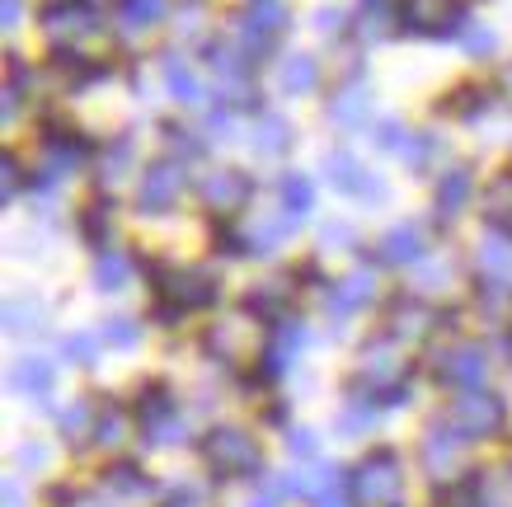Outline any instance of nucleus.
Listing matches in <instances>:
<instances>
[{"instance_id": "48", "label": "nucleus", "mask_w": 512, "mask_h": 507, "mask_svg": "<svg viewBox=\"0 0 512 507\" xmlns=\"http://www.w3.org/2000/svg\"><path fill=\"white\" fill-rule=\"evenodd\" d=\"M372 137H376V146H381V151H404V146H409V137H404V127L395 123V118L376 123V127H372Z\"/></svg>"}, {"instance_id": "42", "label": "nucleus", "mask_w": 512, "mask_h": 507, "mask_svg": "<svg viewBox=\"0 0 512 507\" xmlns=\"http://www.w3.org/2000/svg\"><path fill=\"white\" fill-rule=\"evenodd\" d=\"M99 329H104V334H99V338H104L109 348H123V353H127V348H137V343H141V324L132 320V315H109V320L99 324Z\"/></svg>"}, {"instance_id": "15", "label": "nucleus", "mask_w": 512, "mask_h": 507, "mask_svg": "<svg viewBox=\"0 0 512 507\" xmlns=\"http://www.w3.org/2000/svg\"><path fill=\"white\" fill-rule=\"evenodd\" d=\"M376 259L395 263V268H414L419 259H428V231H423L419 221H400V226H390V231L376 240Z\"/></svg>"}, {"instance_id": "22", "label": "nucleus", "mask_w": 512, "mask_h": 507, "mask_svg": "<svg viewBox=\"0 0 512 507\" xmlns=\"http://www.w3.org/2000/svg\"><path fill=\"white\" fill-rule=\"evenodd\" d=\"M451 277H456V263H451V254H428V259L414 263V277H409V296H419V301H433V296L451 292Z\"/></svg>"}, {"instance_id": "13", "label": "nucleus", "mask_w": 512, "mask_h": 507, "mask_svg": "<svg viewBox=\"0 0 512 507\" xmlns=\"http://www.w3.org/2000/svg\"><path fill=\"white\" fill-rule=\"evenodd\" d=\"M325 179L339 188V193H348V198H362L367 207L386 202V184H381V174H372V169L362 165L357 155H348V151H329L325 155Z\"/></svg>"}, {"instance_id": "19", "label": "nucleus", "mask_w": 512, "mask_h": 507, "mask_svg": "<svg viewBox=\"0 0 512 507\" xmlns=\"http://www.w3.org/2000/svg\"><path fill=\"white\" fill-rule=\"evenodd\" d=\"M475 268H480L484 282H508L512 287V235L489 226L475 245Z\"/></svg>"}, {"instance_id": "6", "label": "nucleus", "mask_w": 512, "mask_h": 507, "mask_svg": "<svg viewBox=\"0 0 512 507\" xmlns=\"http://www.w3.org/2000/svg\"><path fill=\"white\" fill-rule=\"evenodd\" d=\"M43 29H47V43L57 47V52L80 57V47L99 33V10H94L90 0H52L43 10Z\"/></svg>"}, {"instance_id": "36", "label": "nucleus", "mask_w": 512, "mask_h": 507, "mask_svg": "<svg viewBox=\"0 0 512 507\" xmlns=\"http://www.w3.org/2000/svg\"><path fill=\"white\" fill-rule=\"evenodd\" d=\"M484 221L512 235V174H498L484 193Z\"/></svg>"}, {"instance_id": "43", "label": "nucleus", "mask_w": 512, "mask_h": 507, "mask_svg": "<svg viewBox=\"0 0 512 507\" xmlns=\"http://www.w3.org/2000/svg\"><path fill=\"white\" fill-rule=\"evenodd\" d=\"M160 507H217L212 503V489H207V484H174L170 493H165V498H160Z\"/></svg>"}, {"instance_id": "37", "label": "nucleus", "mask_w": 512, "mask_h": 507, "mask_svg": "<svg viewBox=\"0 0 512 507\" xmlns=\"http://www.w3.org/2000/svg\"><path fill=\"white\" fill-rule=\"evenodd\" d=\"M447 38H456V47L470 52V57H489L498 47V33L489 29V24H480V19H456V29H451Z\"/></svg>"}, {"instance_id": "2", "label": "nucleus", "mask_w": 512, "mask_h": 507, "mask_svg": "<svg viewBox=\"0 0 512 507\" xmlns=\"http://www.w3.org/2000/svg\"><path fill=\"white\" fill-rule=\"evenodd\" d=\"M470 432H461L451 418H433L428 428H423V442H419V465L423 475L433 479L437 489H451V484H461L470 470Z\"/></svg>"}, {"instance_id": "14", "label": "nucleus", "mask_w": 512, "mask_h": 507, "mask_svg": "<svg viewBox=\"0 0 512 507\" xmlns=\"http://www.w3.org/2000/svg\"><path fill=\"white\" fill-rule=\"evenodd\" d=\"M249 193H254V184H249L240 169H217V174H207V179L198 184V198H202V207H207L212 216L245 212Z\"/></svg>"}, {"instance_id": "45", "label": "nucleus", "mask_w": 512, "mask_h": 507, "mask_svg": "<svg viewBox=\"0 0 512 507\" xmlns=\"http://www.w3.org/2000/svg\"><path fill=\"white\" fill-rule=\"evenodd\" d=\"M99 343H104V338H94V334H71L62 348H66V357H71V362H80V367H94V357H99Z\"/></svg>"}, {"instance_id": "1", "label": "nucleus", "mask_w": 512, "mask_h": 507, "mask_svg": "<svg viewBox=\"0 0 512 507\" xmlns=\"http://www.w3.org/2000/svg\"><path fill=\"white\" fill-rule=\"evenodd\" d=\"M348 489H353V507H404V493H409L404 456L395 451V446H376V451H367V456L353 465Z\"/></svg>"}, {"instance_id": "56", "label": "nucleus", "mask_w": 512, "mask_h": 507, "mask_svg": "<svg viewBox=\"0 0 512 507\" xmlns=\"http://www.w3.org/2000/svg\"><path fill=\"white\" fill-rule=\"evenodd\" d=\"M503 90H508V94H512V71H508V76H503Z\"/></svg>"}, {"instance_id": "24", "label": "nucleus", "mask_w": 512, "mask_h": 507, "mask_svg": "<svg viewBox=\"0 0 512 507\" xmlns=\"http://www.w3.org/2000/svg\"><path fill=\"white\" fill-rule=\"evenodd\" d=\"M165 15H170V0H118V10H113L123 38H141L146 29L165 24Z\"/></svg>"}, {"instance_id": "16", "label": "nucleus", "mask_w": 512, "mask_h": 507, "mask_svg": "<svg viewBox=\"0 0 512 507\" xmlns=\"http://www.w3.org/2000/svg\"><path fill=\"white\" fill-rule=\"evenodd\" d=\"M400 19H404V33H423V38L442 33L447 38L461 15H456V0H404Z\"/></svg>"}, {"instance_id": "38", "label": "nucleus", "mask_w": 512, "mask_h": 507, "mask_svg": "<svg viewBox=\"0 0 512 507\" xmlns=\"http://www.w3.org/2000/svg\"><path fill=\"white\" fill-rule=\"evenodd\" d=\"M278 198L287 212L296 216H306L315 207V184H311V174H282L278 179Z\"/></svg>"}, {"instance_id": "23", "label": "nucleus", "mask_w": 512, "mask_h": 507, "mask_svg": "<svg viewBox=\"0 0 512 507\" xmlns=\"http://www.w3.org/2000/svg\"><path fill=\"white\" fill-rule=\"evenodd\" d=\"M292 301H296V292H292V277H268V282H259V287L249 292V301H245V306L254 310L259 320L278 324V320H287V310H292Z\"/></svg>"}, {"instance_id": "49", "label": "nucleus", "mask_w": 512, "mask_h": 507, "mask_svg": "<svg viewBox=\"0 0 512 507\" xmlns=\"http://www.w3.org/2000/svg\"><path fill=\"white\" fill-rule=\"evenodd\" d=\"M19 193H24V169H19V160H5V169H0V202H15Z\"/></svg>"}, {"instance_id": "12", "label": "nucleus", "mask_w": 512, "mask_h": 507, "mask_svg": "<svg viewBox=\"0 0 512 507\" xmlns=\"http://www.w3.org/2000/svg\"><path fill=\"white\" fill-rule=\"evenodd\" d=\"M156 292L170 306V315H188L212 301V277H202L198 268H156Z\"/></svg>"}, {"instance_id": "26", "label": "nucleus", "mask_w": 512, "mask_h": 507, "mask_svg": "<svg viewBox=\"0 0 512 507\" xmlns=\"http://www.w3.org/2000/svg\"><path fill=\"white\" fill-rule=\"evenodd\" d=\"M137 432V409H123V404H99V423H94V446L104 451H118L127 446V437Z\"/></svg>"}, {"instance_id": "18", "label": "nucleus", "mask_w": 512, "mask_h": 507, "mask_svg": "<svg viewBox=\"0 0 512 507\" xmlns=\"http://www.w3.org/2000/svg\"><path fill=\"white\" fill-rule=\"evenodd\" d=\"M433 306L428 301H419V296H400L395 306L386 310V334L395 338V343H414V338H423L428 329H433Z\"/></svg>"}, {"instance_id": "34", "label": "nucleus", "mask_w": 512, "mask_h": 507, "mask_svg": "<svg viewBox=\"0 0 512 507\" xmlns=\"http://www.w3.org/2000/svg\"><path fill=\"white\" fill-rule=\"evenodd\" d=\"M94 423H99V404L94 400H66L57 409V432H62L66 442H90Z\"/></svg>"}, {"instance_id": "54", "label": "nucleus", "mask_w": 512, "mask_h": 507, "mask_svg": "<svg viewBox=\"0 0 512 507\" xmlns=\"http://www.w3.org/2000/svg\"><path fill=\"white\" fill-rule=\"evenodd\" d=\"M325 245H353V231H348V226H329Z\"/></svg>"}, {"instance_id": "25", "label": "nucleus", "mask_w": 512, "mask_h": 507, "mask_svg": "<svg viewBox=\"0 0 512 507\" xmlns=\"http://www.w3.org/2000/svg\"><path fill=\"white\" fill-rule=\"evenodd\" d=\"M52 385H57V367L47 357H19L15 367H10V390L29 395V400H47Z\"/></svg>"}, {"instance_id": "41", "label": "nucleus", "mask_w": 512, "mask_h": 507, "mask_svg": "<svg viewBox=\"0 0 512 507\" xmlns=\"http://www.w3.org/2000/svg\"><path fill=\"white\" fill-rule=\"evenodd\" d=\"M287 498H292L287 475H259L254 479V493H249V507H282Z\"/></svg>"}, {"instance_id": "4", "label": "nucleus", "mask_w": 512, "mask_h": 507, "mask_svg": "<svg viewBox=\"0 0 512 507\" xmlns=\"http://www.w3.org/2000/svg\"><path fill=\"white\" fill-rule=\"evenodd\" d=\"M202 465L212 479H259L264 475V446L245 428H212L202 437Z\"/></svg>"}, {"instance_id": "28", "label": "nucleus", "mask_w": 512, "mask_h": 507, "mask_svg": "<svg viewBox=\"0 0 512 507\" xmlns=\"http://www.w3.org/2000/svg\"><path fill=\"white\" fill-rule=\"evenodd\" d=\"M381 409H386L381 400H372V395L353 390V400H348V404L339 409L334 428H339L343 437H367V432H376V423H381Z\"/></svg>"}, {"instance_id": "10", "label": "nucleus", "mask_w": 512, "mask_h": 507, "mask_svg": "<svg viewBox=\"0 0 512 507\" xmlns=\"http://www.w3.org/2000/svg\"><path fill=\"white\" fill-rule=\"evenodd\" d=\"M306 343H311L306 320H292V315L278 320L268 329V348H264V357H259V376H264V381H282V376L296 367V357L306 353Z\"/></svg>"}, {"instance_id": "20", "label": "nucleus", "mask_w": 512, "mask_h": 507, "mask_svg": "<svg viewBox=\"0 0 512 507\" xmlns=\"http://www.w3.org/2000/svg\"><path fill=\"white\" fill-rule=\"evenodd\" d=\"M90 277H94V287H99L104 296L127 292V287H132V277H137V263H132V254H127V249L104 245L99 254H94Z\"/></svg>"}, {"instance_id": "51", "label": "nucleus", "mask_w": 512, "mask_h": 507, "mask_svg": "<svg viewBox=\"0 0 512 507\" xmlns=\"http://www.w3.org/2000/svg\"><path fill=\"white\" fill-rule=\"evenodd\" d=\"M15 461L24 465V470H47V461H52V456H47V446H19Z\"/></svg>"}, {"instance_id": "27", "label": "nucleus", "mask_w": 512, "mask_h": 507, "mask_svg": "<svg viewBox=\"0 0 512 507\" xmlns=\"http://www.w3.org/2000/svg\"><path fill=\"white\" fill-rule=\"evenodd\" d=\"M160 71H165V85H170V94H174V99H179L184 108L207 104V85H202V76L184 62V57H179V52H170Z\"/></svg>"}, {"instance_id": "30", "label": "nucleus", "mask_w": 512, "mask_h": 507, "mask_svg": "<svg viewBox=\"0 0 512 507\" xmlns=\"http://www.w3.org/2000/svg\"><path fill=\"white\" fill-rule=\"evenodd\" d=\"M104 484H109L118 498H127V503H141V498H151V493H156V479L146 475L141 465H132V461L109 465V470H104Z\"/></svg>"}, {"instance_id": "46", "label": "nucleus", "mask_w": 512, "mask_h": 507, "mask_svg": "<svg viewBox=\"0 0 512 507\" xmlns=\"http://www.w3.org/2000/svg\"><path fill=\"white\" fill-rule=\"evenodd\" d=\"M202 151H207V137H198V132H179V127L170 132V155L174 160H184V155L188 160H198Z\"/></svg>"}, {"instance_id": "29", "label": "nucleus", "mask_w": 512, "mask_h": 507, "mask_svg": "<svg viewBox=\"0 0 512 507\" xmlns=\"http://www.w3.org/2000/svg\"><path fill=\"white\" fill-rule=\"evenodd\" d=\"M372 118V94H367V85H348V90L334 94V104H329V123L343 127V132H353V127H362Z\"/></svg>"}, {"instance_id": "40", "label": "nucleus", "mask_w": 512, "mask_h": 507, "mask_svg": "<svg viewBox=\"0 0 512 507\" xmlns=\"http://www.w3.org/2000/svg\"><path fill=\"white\" fill-rule=\"evenodd\" d=\"M480 315L489 324H508L512 320V287L508 282H484L480 292Z\"/></svg>"}, {"instance_id": "32", "label": "nucleus", "mask_w": 512, "mask_h": 507, "mask_svg": "<svg viewBox=\"0 0 512 507\" xmlns=\"http://www.w3.org/2000/svg\"><path fill=\"white\" fill-rule=\"evenodd\" d=\"M254 151L264 155V160L287 155L292 151V123L282 113H259V123H254Z\"/></svg>"}, {"instance_id": "33", "label": "nucleus", "mask_w": 512, "mask_h": 507, "mask_svg": "<svg viewBox=\"0 0 512 507\" xmlns=\"http://www.w3.org/2000/svg\"><path fill=\"white\" fill-rule=\"evenodd\" d=\"M395 29H404L400 10L390 5V0H367L362 5V15H357V33H362V43H381V38H390Z\"/></svg>"}, {"instance_id": "7", "label": "nucleus", "mask_w": 512, "mask_h": 507, "mask_svg": "<svg viewBox=\"0 0 512 507\" xmlns=\"http://www.w3.org/2000/svg\"><path fill=\"white\" fill-rule=\"evenodd\" d=\"M447 418L461 432H470V437L480 442V437L503 432V423H508V404L498 400L489 385H484V390H456V395H451V404H447Z\"/></svg>"}, {"instance_id": "8", "label": "nucleus", "mask_w": 512, "mask_h": 507, "mask_svg": "<svg viewBox=\"0 0 512 507\" xmlns=\"http://www.w3.org/2000/svg\"><path fill=\"white\" fill-rule=\"evenodd\" d=\"M188 188V169L184 160H174V155H165V160H156V165L141 169V184H137V207L141 212H174L179 207V198H184Z\"/></svg>"}, {"instance_id": "21", "label": "nucleus", "mask_w": 512, "mask_h": 507, "mask_svg": "<svg viewBox=\"0 0 512 507\" xmlns=\"http://www.w3.org/2000/svg\"><path fill=\"white\" fill-rule=\"evenodd\" d=\"M470 193H475V174H470L466 165L447 169V174L437 179V188H433V212L442 216V221L461 216L466 212V202H470Z\"/></svg>"}, {"instance_id": "3", "label": "nucleus", "mask_w": 512, "mask_h": 507, "mask_svg": "<svg viewBox=\"0 0 512 507\" xmlns=\"http://www.w3.org/2000/svg\"><path fill=\"white\" fill-rule=\"evenodd\" d=\"M268 329L273 324L259 320L254 310H231L226 320H217L207 329V353L226 362V367H249V362H259L268 348Z\"/></svg>"}, {"instance_id": "11", "label": "nucleus", "mask_w": 512, "mask_h": 507, "mask_svg": "<svg viewBox=\"0 0 512 507\" xmlns=\"http://www.w3.org/2000/svg\"><path fill=\"white\" fill-rule=\"evenodd\" d=\"M372 301H376V268L362 263V268H353L343 282H334L325 292V320L339 329V324H348L357 310H367Z\"/></svg>"}, {"instance_id": "44", "label": "nucleus", "mask_w": 512, "mask_h": 507, "mask_svg": "<svg viewBox=\"0 0 512 507\" xmlns=\"http://www.w3.org/2000/svg\"><path fill=\"white\" fill-rule=\"evenodd\" d=\"M132 155H137V146L132 141H118V146H109V151L99 155V174L104 179H118V174H127V165H132Z\"/></svg>"}, {"instance_id": "31", "label": "nucleus", "mask_w": 512, "mask_h": 507, "mask_svg": "<svg viewBox=\"0 0 512 507\" xmlns=\"http://www.w3.org/2000/svg\"><path fill=\"white\" fill-rule=\"evenodd\" d=\"M278 85H282V94H315L320 90V62H315L311 52H292L278 66Z\"/></svg>"}, {"instance_id": "50", "label": "nucleus", "mask_w": 512, "mask_h": 507, "mask_svg": "<svg viewBox=\"0 0 512 507\" xmlns=\"http://www.w3.org/2000/svg\"><path fill=\"white\" fill-rule=\"evenodd\" d=\"M71 507H118V493L109 484H99V489H80L71 493Z\"/></svg>"}, {"instance_id": "17", "label": "nucleus", "mask_w": 512, "mask_h": 507, "mask_svg": "<svg viewBox=\"0 0 512 507\" xmlns=\"http://www.w3.org/2000/svg\"><path fill=\"white\" fill-rule=\"evenodd\" d=\"M306 216H296V212H287V207H278V212H268V216H259V221H249L245 231V245H249V254H268V249H278V245H287L296 235V226H301Z\"/></svg>"}, {"instance_id": "52", "label": "nucleus", "mask_w": 512, "mask_h": 507, "mask_svg": "<svg viewBox=\"0 0 512 507\" xmlns=\"http://www.w3.org/2000/svg\"><path fill=\"white\" fill-rule=\"evenodd\" d=\"M315 29H320V33H339V29H343V10H334V5H325V10L315 15Z\"/></svg>"}, {"instance_id": "5", "label": "nucleus", "mask_w": 512, "mask_h": 507, "mask_svg": "<svg viewBox=\"0 0 512 507\" xmlns=\"http://www.w3.org/2000/svg\"><path fill=\"white\" fill-rule=\"evenodd\" d=\"M137 432L146 437V446H184L193 423L165 385H151L137 404Z\"/></svg>"}, {"instance_id": "53", "label": "nucleus", "mask_w": 512, "mask_h": 507, "mask_svg": "<svg viewBox=\"0 0 512 507\" xmlns=\"http://www.w3.org/2000/svg\"><path fill=\"white\" fill-rule=\"evenodd\" d=\"M19 15H24V0H0V29L5 33L19 24Z\"/></svg>"}, {"instance_id": "9", "label": "nucleus", "mask_w": 512, "mask_h": 507, "mask_svg": "<svg viewBox=\"0 0 512 507\" xmlns=\"http://www.w3.org/2000/svg\"><path fill=\"white\" fill-rule=\"evenodd\" d=\"M437 376L451 385V390H484L489 376H494V357L484 343H451L437 357Z\"/></svg>"}, {"instance_id": "55", "label": "nucleus", "mask_w": 512, "mask_h": 507, "mask_svg": "<svg viewBox=\"0 0 512 507\" xmlns=\"http://www.w3.org/2000/svg\"><path fill=\"white\" fill-rule=\"evenodd\" d=\"M5 507H24V489H19V479H5Z\"/></svg>"}, {"instance_id": "35", "label": "nucleus", "mask_w": 512, "mask_h": 507, "mask_svg": "<svg viewBox=\"0 0 512 507\" xmlns=\"http://www.w3.org/2000/svg\"><path fill=\"white\" fill-rule=\"evenodd\" d=\"M43 306L38 301H29V296H15V301H5V310H0V324H5V334H43Z\"/></svg>"}, {"instance_id": "47", "label": "nucleus", "mask_w": 512, "mask_h": 507, "mask_svg": "<svg viewBox=\"0 0 512 507\" xmlns=\"http://www.w3.org/2000/svg\"><path fill=\"white\" fill-rule=\"evenodd\" d=\"M287 451H292V461H320L315 432H306V428H292V432H287Z\"/></svg>"}, {"instance_id": "39", "label": "nucleus", "mask_w": 512, "mask_h": 507, "mask_svg": "<svg viewBox=\"0 0 512 507\" xmlns=\"http://www.w3.org/2000/svg\"><path fill=\"white\" fill-rule=\"evenodd\" d=\"M447 155V146H442V137L437 132H419V137H409V146H404V160H409V169H433L437 160Z\"/></svg>"}]
</instances>
